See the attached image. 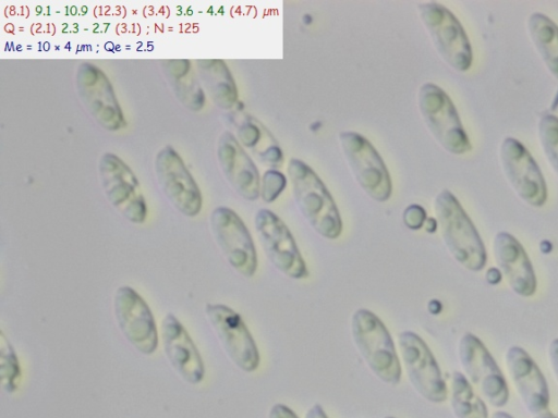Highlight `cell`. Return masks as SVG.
Segmentation results:
<instances>
[{"label":"cell","mask_w":558,"mask_h":418,"mask_svg":"<svg viewBox=\"0 0 558 418\" xmlns=\"http://www.w3.org/2000/svg\"><path fill=\"white\" fill-rule=\"evenodd\" d=\"M291 193L300 213L312 230L325 239H336L342 232V220L328 188L304 161L291 158L287 165Z\"/></svg>","instance_id":"6da1fadb"},{"label":"cell","mask_w":558,"mask_h":418,"mask_svg":"<svg viewBox=\"0 0 558 418\" xmlns=\"http://www.w3.org/2000/svg\"><path fill=\"white\" fill-rule=\"evenodd\" d=\"M434 212L442 243L451 258L470 272L486 265V249L472 220L458 198L441 189L434 198Z\"/></svg>","instance_id":"7a4b0ae2"},{"label":"cell","mask_w":558,"mask_h":418,"mask_svg":"<svg viewBox=\"0 0 558 418\" xmlns=\"http://www.w3.org/2000/svg\"><path fill=\"white\" fill-rule=\"evenodd\" d=\"M352 342L368 370L383 383L397 385L401 364L384 322L371 310L356 309L350 320Z\"/></svg>","instance_id":"3957f363"},{"label":"cell","mask_w":558,"mask_h":418,"mask_svg":"<svg viewBox=\"0 0 558 418\" xmlns=\"http://www.w3.org/2000/svg\"><path fill=\"white\" fill-rule=\"evenodd\" d=\"M416 101L424 125L445 151L461 156L472 149L457 108L440 86L430 82L422 84Z\"/></svg>","instance_id":"277c9868"},{"label":"cell","mask_w":558,"mask_h":418,"mask_svg":"<svg viewBox=\"0 0 558 418\" xmlns=\"http://www.w3.org/2000/svg\"><path fill=\"white\" fill-rule=\"evenodd\" d=\"M418 17L440 59L453 71L465 73L473 63L469 37L457 16L444 4L420 2Z\"/></svg>","instance_id":"5b68a950"},{"label":"cell","mask_w":558,"mask_h":418,"mask_svg":"<svg viewBox=\"0 0 558 418\" xmlns=\"http://www.w3.org/2000/svg\"><path fill=\"white\" fill-rule=\"evenodd\" d=\"M462 373L492 407L499 409L509 401L506 379L484 343L470 332L463 333L457 345Z\"/></svg>","instance_id":"8992f818"},{"label":"cell","mask_w":558,"mask_h":418,"mask_svg":"<svg viewBox=\"0 0 558 418\" xmlns=\"http://www.w3.org/2000/svg\"><path fill=\"white\" fill-rule=\"evenodd\" d=\"M343 158L360 188L376 202H386L392 194L390 173L374 145L355 131L338 135Z\"/></svg>","instance_id":"52a82bcc"},{"label":"cell","mask_w":558,"mask_h":418,"mask_svg":"<svg viewBox=\"0 0 558 418\" xmlns=\"http://www.w3.org/2000/svg\"><path fill=\"white\" fill-rule=\"evenodd\" d=\"M502 175L513 194L532 208L547 200V186L543 173L526 147L517 138L506 136L498 148Z\"/></svg>","instance_id":"ba28073f"},{"label":"cell","mask_w":558,"mask_h":418,"mask_svg":"<svg viewBox=\"0 0 558 418\" xmlns=\"http://www.w3.org/2000/svg\"><path fill=\"white\" fill-rule=\"evenodd\" d=\"M397 342L400 359L413 390L428 403H444L448 398V386L426 343L412 331L399 333Z\"/></svg>","instance_id":"9c48e42d"},{"label":"cell","mask_w":558,"mask_h":418,"mask_svg":"<svg viewBox=\"0 0 558 418\" xmlns=\"http://www.w3.org/2000/svg\"><path fill=\"white\" fill-rule=\"evenodd\" d=\"M209 228L229 266L240 275L252 278L257 269L256 249L239 214L229 207H216L209 217Z\"/></svg>","instance_id":"30bf717a"},{"label":"cell","mask_w":558,"mask_h":418,"mask_svg":"<svg viewBox=\"0 0 558 418\" xmlns=\"http://www.w3.org/2000/svg\"><path fill=\"white\" fill-rule=\"evenodd\" d=\"M254 225L264 254L277 271L292 280L308 276L292 233L275 212L259 209L255 213Z\"/></svg>","instance_id":"8fae6325"},{"label":"cell","mask_w":558,"mask_h":418,"mask_svg":"<svg viewBox=\"0 0 558 418\" xmlns=\"http://www.w3.org/2000/svg\"><path fill=\"white\" fill-rule=\"evenodd\" d=\"M98 172L110 205L128 221L143 223L147 205L132 169L117 155L106 152L99 159Z\"/></svg>","instance_id":"7c38bea8"},{"label":"cell","mask_w":558,"mask_h":418,"mask_svg":"<svg viewBox=\"0 0 558 418\" xmlns=\"http://www.w3.org/2000/svg\"><path fill=\"white\" fill-rule=\"evenodd\" d=\"M75 85L82 106L97 124L111 132L125 126L114 89L100 67L87 61L80 63L75 73Z\"/></svg>","instance_id":"4fadbf2b"},{"label":"cell","mask_w":558,"mask_h":418,"mask_svg":"<svg viewBox=\"0 0 558 418\" xmlns=\"http://www.w3.org/2000/svg\"><path fill=\"white\" fill-rule=\"evenodd\" d=\"M205 315L229 360L244 372L255 371L259 353L241 316L225 304H206Z\"/></svg>","instance_id":"5bb4252c"},{"label":"cell","mask_w":558,"mask_h":418,"mask_svg":"<svg viewBox=\"0 0 558 418\" xmlns=\"http://www.w3.org/2000/svg\"><path fill=\"white\" fill-rule=\"evenodd\" d=\"M154 167L158 185L169 202L186 217L197 216L203 206L202 193L177 150L168 145L162 147Z\"/></svg>","instance_id":"9a60e30c"},{"label":"cell","mask_w":558,"mask_h":418,"mask_svg":"<svg viewBox=\"0 0 558 418\" xmlns=\"http://www.w3.org/2000/svg\"><path fill=\"white\" fill-rule=\"evenodd\" d=\"M113 315L124 339L140 353L153 354L158 345L154 316L143 297L131 286H119L113 295Z\"/></svg>","instance_id":"2e32d148"},{"label":"cell","mask_w":558,"mask_h":418,"mask_svg":"<svg viewBox=\"0 0 558 418\" xmlns=\"http://www.w3.org/2000/svg\"><path fill=\"white\" fill-rule=\"evenodd\" d=\"M504 362L526 411L534 416L547 410L550 399L548 385L530 354L519 345H511L505 352Z\"/></svg>","instance_id":"e0dca14e"},{"label":"cell","mask_w":558,"mask_h":418,"mask_svg":"<svg viewBox=\"0 0 558 418\" xmlns=\"http://www.w3.org/2000/svg\"><path fill=\"white\" fill-rule=\"evenodd\" d=\"M492 254L508 287L519 297L536 292L537 281L532 262L521 243L509 232H497L492 239Z\"/></svg>","instance_id":"ac0fdd59"},{"label":"cell","mask_w":558,"mask_h":418,"mask_svg":"<svg viewBox=\"0 0 558 418\" xmlns=\"http://www.w3.org/2000/svg\"><path fill=\"white\" fill-rule=\"evenodd\" d=\"M219 167L232 189L243 199L255 201L259 197L260 176L252 158L229 131L217 142Z\"/></svg>","instance_id":"d6986e66"},{"label":"cell","mask_w":558,"mask_h":418,"mask_svg":"<svg viewBox=\"0 0 558 418\" xmlns=\"http://www.w3.org/2000/svg\"><path fill=\"white\" fill-rule=\"evenodd\" d=\"M163 353L172 369L182 380L198 384L205 373L202 356L184 325L172 314H167L160 324Z\"/></svg>","instance_id":"ffe728a7"},{"label":"cell","mask_w":558,"mask_h":418,"mask_svg":"<svg viewBox=\"0 0 558 418\" xmlns=\"http://www.w3.org/2000/svg\"><path fill=\"white\" fill-rule=\"evenodd\" d=\"M239 143L250 149L258 160L270 169L279 167L282 151L268 130L255 118L240 114L233 118Z\"/></svg>","instance_id":"44dd1931"},{"label":"cell","mask_w":558,"mask_h":418,"mask_svg":"<svg viewBox=\"0 0 558 418\" xmlns=\"http://www.w3.org/2000/svg\"><path fill=\"white\" fill-rule=\"evenodd\" d=\"M525 27L543 65L558 79V25L546 14L533 12L526 17Z\"/></svg>","instance_id":"7402d4cb"},{"label":"cell","mask_w":558,"mask_h":418,"mask_svg":"<svg viewBox=\"0 0 558 418\" xmlns=\"http://www.w3.org/2000/svg\"><path fill=\"white\" fill-rule=\"evenodd\" d=\"M199 78L215 104L223 110L232 109L238 101L233 76L223 60H197Z\"/></svg>","instance_id":"603a6c76"},{"label":"cell","mask_w":558,"mask_h":418,"mask_svg":"<svg viewBox=\"0 0 558 418\" xmlns=\"http://www.w3.org/2000/svg\"><path fill=\"white\" fill-rule=\"evenodd\" d=\"M163 72L180 102L190 110L199 111L205 104V93L193 73L189 60H165Z\"/></svg>","instance_id":"cb8c5ba5"},{"label":"cell","mask_w":558,"mask_h":418,"mask_svg":"<svg viewBox=\"0 0 558 418\" xmlns=\"http://www.w3.org/2000/svg\"><path fill=\"white\" fill-rule=\"evenodd\" d=\"M448 397L454 418H489L484 399L460 371L451 373Z\"/></svg>","instance_id":"d4e9b609"},{"label":"cell","mask_w":558,"mask_h":418,"mask_svg":"<svg viewBox=\"0 0 558 418\" xmlns=\"http://www.w3.org/2000/svg\"><path fill=\"white\" fill-rule=\"evenodd\" d=\"M536 130L545 159L558 177V116L551 113L542 115Z\"/></svg>","instance_id":"484cf974"},{"label":"cell","mask_w":558,"mask_h":418,"mask_svg":"<svg viewBox=\"0 0 558 418\" xmlns=\"http://www.w3.org/2000/svg\"><path fill=\"white\" fill-rule=\"evenodd\" d=\"M0 374L2 389L8 393H13L20 382L21 369L17 356L1 332L0 335Z\"/></svg>","instance_id":"4316f807"},{"label":"cell","mask_w":558,"mask_h":418,"mask_svg":"<svg viewBox=\"0 0 558 418\" xmlns=\"http://www.w3.org/2000/svg\"><path fill=\"white\" fill-rule=\"evenodd\" d=\"M287 186V177L276 169H268L260 180L259 196L267 202H274Z\"/></svg>","instance_id":"83f0119b"},{"label":"cell","mask_w":558,"mask_h":418,"mask_svg":"<svg viewBox=\"0 0 558 418\" xmlns=\"http://www.w3.org/2000/svg\"><path fill=\"white\" fill-rule=\"evenodd\" d=\"M425 220V210L420 205H410L403 211V223L411 230L421 229Z\"/></svg>","instance_id":"f1b7e54d"},{"label":"cell","mask_w":558,"mask_h":418,"mask_svg":"<svg viewBox=\"0 0 558 418\" xmlns=\"http://www.w3.org/2000/svg\"><path fill=\"white\" fill-rule=\"evenodd\" d=\"M547 359L551 373L558 384V337L553 339L547 347Z\"/></svg>","instance_id":"f546056e"},{"label":"cell","mask_w":558,"mask_h":418,"mask_svg":"<svg viewBox=\"0 0 558 418\" xmlns=\"http://www.w3.org/2000/svg\"><path fill=\"white\" fill-rule=\"evenodd\" d=\"M268 418H299L295 413L283 404H275L268 411Z\"/></svg>","instance_id":"4dcf8cb0"},{"label":"cell","mask_w":558,"mask_h":418,"mask_svg":"<svg viewBox=\"0 0 558 418\" xmlns=\"http://www.w3.org/2000/svg\"><path fill=\"white\" fill-rule=\"evenodd\" d=\"M304 418H328V416L319 404H314L306 410Z\"/></svg>","instance_id":"1f68e13d"},{"label":"cell","mask_w":558,"mask_h":418,"mask_svg":"<svg viewBox=\"0 0 558 418\" xmlns=\"http://www.w3.org/2000/svg\"><path fill=\"white\" fill-rule=\"evenodd\" d=\"M489 418H513L511 415H509L506 411L502 410H496L494 411Z\"/></svg>","instance_id":"d6a6232c"},{"label":"cell","mask_w":558,"mask_h":418,"mask_svg":"<svg viewBox=\"0 0 558 418\" xmlns=\"http://www.w3.org/2000/svg\"><path fill=\"white\" fill-rule=\"evenodd\" d=\"M533 418H557V417L547 409L543 413L534 415Z\"/></svg>","instance_id":"836d02e7"},{"label":"cell","mask_w":558,"mask_h":418,"mask_svg":"<svg viewBox=\"0 0 558 418\" xmlns=\"http://www.w3.org/2000/svg\"><path fill=\"white\" fill-rule=\"evenodd\" d=\"M384 418H396V417H393V416H386V417H384Z\"/></svg>","instance_id":"e575fe53"}]
</instances>
